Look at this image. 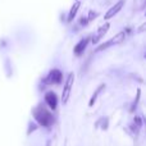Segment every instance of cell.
<instances>
[{
  "label": "cell",
  "mask_w": 146,
  "mask_h": 146,
  "mask_svg": "<svg viewBox=\"0 0 146 146\" xmlns=\"http://www.w3.org/2000/svg\"><path fill=\"white\" fill-rule=\"evenodd\" d=\"M140 95H141V90H137V96H136V99H135V101H133V104H132V108H131V111H133L135 110V108L137 106V104H139V100H140Z\"/></svg>",
  "instance_id": "cell-12"
},
{
  "label": "cell",
  "mask_w": 146,
  "mask_h": 146,
  "mask_svg": "<svg viewBox=\"0 0 146 146\" xmlns=\"http://www.w3.org/2000/svg\"><path fill=\"white\" fill-rule=\"evenodd\" d=\"M73 82H74V73H69L68 77L66 80V83H64V87H63V92H62V103L67 104L68 103V99L69 95H71V90H72V86Z\"/></svg>",
  "instance_id": "cell-2"
},
{
  "label": "cell",
  "mask_w": 146,
  "mask_h": 146,
  "mask_svg": "<svg viewBox=\"0 0 146 146\" xmlns=\"http://www.w3.org/2000/svg\"><path fill=\"white\" fill-rule=\"evenodd\" d=\"M123 5H124V0H119V1H117L110 9H108V12H106L105 15H104V19H110V18H113L117 13L121 12V9L123 8Z\"/></svg>",
  "instance_id": "cell-5"
},
{
  "label": "cell",
  "mask_w": 146,
  "mask_h": 146,
  "mask_svg": "<svg viewBox=\"0 0 146 146\" xmlns=\"http://www.w3.org/2000/svg\"><path fill=\"white\" fill-rule=\"evenodd\" d=\"M145 27H146V25H145V23H144V25H142V26H141V27H140V28H139V31H137V32H144V31H145Z\"/></svg>",
  "instance_id": "cell-16"
},
{
  "label": "cell",
  "mask_w": 146,
  "mask_h": 146,
  "mask_svg": "<svg viewBox=\"0 0 146 146\" xmlns=\"http://www.w3.org/2000/svg\"><path fill=\"white\" fill-rule=\"evenodd\" d=\"M88 42H90V37H86V38H82V40L80 41V42L77 44V45L74 46V54L77 56H80L81 54L85 51V49L87 48V45H88Z\"/></svg>",
  "instance_id": "cell-7"
},
{
  "label": "cell",
  "mask_w": 146,
  "mask_h": 146,
  "mask_svg": "<svg viewBox=\"0 0 146 146\" xmlns=\"http://www.w3.org/2000/svg\"><path fill=\"white\" fill-rule=\"evenodd\" d=\"M105 88V85H100L98 88H96V91L92 94V96H91V99H90V101H88V106H94V104H95V101H96V99H98V96H99V94L101 92V91Z\"/></svg>",
  "instance_id": "cell-10"
},
{
  "label": "cell",
  "mask_w": 146,
  "mask_h": 146,
  "mask_svg": "<svg viewBox=\"0 0 146 146\" xmlns=\"http://www.w3.org/2000/svg\"><path fill=\"white\" fill-rule=\"evenodd\" d=\"M62 80H63V74H62V72L59 71V69H53V71H50V73L48 74V77H46L45 82L46 83H60Z\"/></svg>",
  "instance_id": "cell-4"
},
{
  "label": "cell",
  "mask_w": 146,
  "mask_h": 146,
  "mask_svg": "<svg viewBox=\"0 0 146 146\" xmlns=\"http://www.w3.org/2000/svg\"><path fill=\"white\" fill-rule=\"evenodd\" d=\"M45 101H46V104H48L49 108L53 109V110H55L56 106H58V96H56V94L54 92V91H49V92H46Z\"/></svg>",
  "instance_id": "cell-6"
},
{
  "label": "cell",
  "mask_w": 146,
  "mask_h": 146,
  "mask_svg": "<svg viewBox=\"0 0 146 146\" xmlns=\"http://www.w3.org/2000/svg\"><path fill=\"white\" fill-rule=\"evenodd\" d=\"M124 40H126V32H124V31H122V32H118L115 36H114V37L110 38L111 46H113V45H118V44H122Z\"/></svg>",
  "instance_id": "cell-8"
},
{
  "label": "cell",
  "mask_w": 146,
  "mask_h": 146,
  "mask_svg": "<svg viewBox=\"0 0 146 146\" xmlns=\"http://www.w3.org/2000/svg\"><path fill=\"white\" fill-rule=\"evenodd\" d=\"M76 1H80V0H76Z\"/></svg>",
  "instance_id": "cell-18"
},
{
  "label": "cell",
  "mask_w": 146,
  "mask_h": 146,
  "mask_svg": "<svg viewBox=\"0 0 146 146\" xmlns=\"http://www.w3.org/2000/svg\"><path fill=\"white\" fill-rule=\"evenodd\" d=\"M111 46V41L110 40H108L106 42H104V44H101V45H99L98 46V49H96V53H100V51H103V50H106L108 48H110Z\"/></svg>",
  "instance_id": "cell-11"
},
{
  "label": "cell",
  "mask_w": 146,
  "mask_h": 146,
  "mask_svg": "<svg viewBox=\"0 0 146 146\" xmlns=\"http://www.w3.org/2000/svg\"><path fill=\"white\" fill-rule=\"evenodd\" d=\"M96 17H98V13L94 12V10H90V13H88V18H87V21H92V19H95Z\"/></svg>",
  "instance_id": "cell-13"
},
{
  "label": "cell",
  "mask_w": 146,
  "mask_h": 146,
  "mask_svg": "<svg viewBox=\"0 0 146 146\" xmlns=\"http://www.w3.org/2000/svg\"><path fill=\"white\" fill-rule=\"evenodd\" d=\"M32 113H33V117H35V119L38 122V124H41V126L50 127L51 124L54 123L53 114H51L49 110H46V109L44 108L42 105L36 106V108L32 110Z\"/></svg>",
  "instance_id": "cell-1"
},
{
  "label": "cell",
  "mask_w": 146,
  "mask_h": 146,
  "mask_svg": "<svg viewBox=\"0 0 146 146\" xmlns=\"http://www.w3.org/2000/svg\"><path fill=\"white\" fill-rule=\"evenodd\" d=\"M80 7H81V3L80 1H76L74 4L72 5V8H71V10H69V14H68V22H72L73 19H74V17H76V14H77V12H78V9H80Z\"/></svg>",
  "instance_id": "cell-9"
},
{
  "label": "cell",
  "mask_w": 146,
  "mask_h": 146,
  "mask_svg": "<svg viewBox=\"0 0 146 146\" xmlns=\"http://www.w3.org/2000/svg\"><path fill=\"white\" fill-rule=\"evenodd\" d=\"M109 27H110L109 22H105L103 26H100V27H99V30L96 31V33L92 36V40H91V42H92V44H98L99 41H100L101 38L105 36V33L109 31Z\"/></svg>",
  "instance_id": "cell-3"
},
{
  "label": "cell",
  "mask_w": 146,
  "mask_h": 146,
  "mask_svg": "<svg viewBox=\"0 0 146 146\" xmlns=\"http://www.w3.org/2000/svg\"><path fill=\"white\" fill-rule=\"evenodd\" d=\"M87 23H88V21H87V18H85V17H82V18H81V25H87Z\"/></svg>",
  "instance_id": "cell-15"
},
{
  "label": "cell",
  "mask_w": 146,
  "mask_h": 146,
  "mask_svg": "<svg viewBox=\"0 0 146 146\" xmlns=\"http://www.w3.org/2000/svg\"><path fill=\"white\" fill-rule=\"evenodd\" d=\"M50 145H51V141H50V140H49V141L46 142V146H50Z\"/></svg>",
  "instance_id": "cell-17"
},
{
  "label": "cell",
  "mask_w": 146,
  "mask_h": 146,
  "mask_svg": "<svg viewBox=\"0 0 146 146\" xmlns=\"http://www.w3.org/2000/svg\"><path fill=\"white\" fill-rule=\"evenodd\" d=\"M135 124H137V127H141L142 126V121L140 117H135Z\"/></svg>",
  "instance_id": "cell-14"
}]
</instances>
